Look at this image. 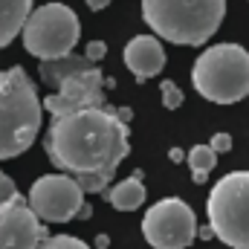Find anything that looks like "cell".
Here are the masks:
<instances>
[{
	"instance_id": "6da1fadb",
	"label": "cell",
	"mask_w": 249,
	"mask_h": 249,
	"mask_svg": "<svg viewBox=\"0 0 249 249\" xmlns=\"http://www.w3.org/2000/svg\"><path fill=\"white\" fill-rule=\"evenodd\" d=\"M130 151L127 124L113 107H87L55 116L47 130V157L70 177L107 174L113 177Z\"/></svg>"
},
{
	"instance_id": "7a4b0ae2",
	"label": "cell",
	"mask_w": 249,
	"mask_h": 249,
	"mask_svg": "<svg viewBox=\"0 0 249 249\" xmlns=\"http://www.w3.org/2000/svg\"><path fill=\"white\" fill-rule=\"evenodd\" d=\"M44 102L23 67L0 70V160H15L41 133Z\"/></svg>"
},
{
	"instance_id": "3957f363",
	"label": "cell",
	"mask_w": 249,
	"mask_h": 249,
	"mask_svg": "<svg viewBox=\"0 0 249 249\" xmlns=\"http://www.w3.org/2000/svg\"><path fill=\"white\" fill-rule=\"evenodd\" d=\"M226 18V0H142V20L177 47L206 44Z\"/></svg>"
},
{
	"instance_id": "277c9868",
	"label": "cell",
	"mask_w": 249,
	"mask_h": 249,
	"mask_svg": "<svg viewBox=\"0 0 249 249\" xmlns=\"http://www.w3.org/2000/svg\"><path fill=\"white\" fill-rule=\"evenodd\" d=\"M194 90L214 105H235L249 96V53L241 44L206 47L191 67Z\"/></svg>"
},
{
	"instance_id": "5b68a950",
	"label": "cell",
	"mask_w": 249,
	"mask_h": 249,
	"mask_svg": "<svg viewBox=\"0 0 249 249\" xmlns=\"http://www.w3.org/2000/svg\"><path fill=\"white\" fill-rule=\"evenodd\" d=\"M209 226L232 249H249V171L223 174L206 200Z\"/></svg>"
},
{
	"instance_id": "8992f818",
	"label": "cell",
	"mask_w": 249,
	"mask_h": 249,
	"mask_svg": "<svg viewBox=\"0 0 249 249\" xmlns=\"http://www.w3.org/2000/svg\"><path fill=\"white\" fill-rule=\"evenodd\" d=\"M78 35H81L78 15L67 3H44L32 9L20 32L26 53L35 55L38 61H58L70 55L72 47L78 44Z\"/></svg>"
},
{
	"instance_id": "52a82bcc",
	"label": "cell",
	"mask_w": 249,
	"mask_h": 249,
	"mask_svg": "<svg viewBox=\"0 0 249 249\" xmlns=\"http://www.w3.org/2000/svg\"><path fill=\"white\" fill-rule=\"evenodd\" d=\"M142 235L154 249H186L197 238L194 209L180 197L157 200L142 217Z\"/></svg>"
},
{
	"instance_id": "ba28073f",
	"label": "cell",
	"mask_w": 249,
	"mask_h": 249,
	"mask_svg": "<svg viewBox=\"0 0 249 249\" xmlns=\"http://www.w3.org/2000/svg\"><path fill=\"white\" fill-rule=\"evenodd\" d=\"M29 209L38 214V220L50 223H67L75 220L81 206H84V191L70 174H44L38 177L29 194H26Z\"/></svg>"
},
{
	"instance_id": "9c48e42d",
	"label": "cell",
	"mask_w": 249,
	"mask_h": 249,
	"mask_svg": "<svg viewBox=\"0 0 249 249\" xmlns=\"http://www.w3.org/2000/svg\"><path fill=\"white\" fill-rule=\"evenodd\" d=\"M113 78H105V72L93 64L87 70L72 72L70 78H64L58 84V90L53 96L44 99V110L55 116L64 113H75V110H87V107H110L107 105V87H113Z\"/></svg>"
},
{
	"instance_id": "30bf717a",
	"label": "cell",
	"mask_w": 249,
	"mask_h": 249,
	"mask_svg": "<svg viewBox=\"0 0 249 249\" xmlns=\"http://www.w3.org/2000/svg\"><path fill=\"white\" fill-rule=\"evenodd\" d=\"M47 238V226L20 194L0 203V249H38Z\"/></svg>"
},
{
	"instance_id": "8fae6325",
	"label": "cell",
	"mask_w": 249,
	"mask_h": 249,
	"mask_svg": "<svg viewBox=\"0 0 249 249\" xmlns=\"http://www.w3.org/2000/svg\"><path fill=\"white\" fill-rule=\"evenodd\" d=\"M124 67L136 75V81H148L162 72L165 67V50L157 35H136L124 44Z\"/></svg>"
},
{
	"instance_id": "7c38bea8",
	"label": "cell",
	"mask_w": 249,
	"mask_h": 249,
	"mask_svg": "<svg viewBox=\"0 0 249 249\" xmlns=\"http://www.w3.org/2000/svg\"><path fill=\"white\" fill-rule=\"evenodd\" d=\"M32 15V0H0V50L9 47L26 26Z\"/></svg>"
},
{
	"instance_id": "4fadbf2b",
	"label": "cell",
	"mask_w": 249,
	"mask_h": 249,
	"mask_svg": "<svg viewBox=\"0 0 249 249\" xmlns=\"http://www.w3.org/2000/svg\"><path fill=\"white\" fill-rule=\"evenodd\" d=\"M105 200L119 209V212H136L145 203V186H142V171H136L133 177H127L122 183L105 191Z\"/></svg>"
},
{
	"instance_id": "5bb4252c",
	"label": "cell",
	"mask_w": 249,
	"mask_h": 249,
	"mask_svg": "<svg viewBox=\"0 0 249 249\" xmlns=\"http://www.w3.org/2000/svg\"><path fill=\"white\" fill-rule=\"evenodd\" d=\"M87 67H93V64L87 61V55H84V53H81V55L70 53V55L58 58V61H41L38 75H41V81H44V84H50V87H55V90H58V84H61L64 78H70L72 72L87 70Z\"/></svg>"
},
{
	"instance_id": "9a60e30c",
	"label": "cell",
	"mask_w": 249,
	"mask_h": 249,
	"mask_svg": "<svg viewBox=\"0 0 249 249\" xmlns=\"http://www.w3.org/2000/svg\"><path fill=\"white\" fill-rule=\"evenodd\" d=\"M186 162L191 168V174H209L217 165V154L212 151V145H194L186 154Z\"/></svg>"
},
{
	"instance_id": "2e32d148",
	"label": "cell",
	"mask_w": 249,
	"mask_h": 249,
	"mask_svg": "<svg viewBox=\"0 0 249 249\" xmlns=\"http://www.w3.org/2000/svg\"><path fill=\"white\" fill-rule=\"evenodd\" d=\"M110 180H113V177H107V174H81V177H75V183L81 186V191H84V194L107 191V186H110Z\"/></svg>"
},
{
	"instance_id": "e0dca14e",
	"label": "cell",
	"mask_w": 249,
	"mask_h": 249,
	"mask_svg": "<svg viewBox=\"0 0 249 249\" xmlns=\"http://www.w3.org/2000/svg\"><path fill=\"white\" fill-rule=\"evenodd\" d=\"M38 249H90V247L81 238H75V235H53V238H47Z\"/></svg>"
},
{
	"instance_id": "ac0fdd59",
	"label": "cell",
	"mask_w": 249,
	"mask_h": 249,
	"mask_svg": "<svg viewBox=\"0 0 249 249\" xmlns=\"http://www.w3.org/2000/svg\"><path fill=\"white\" fill-rule=\"evenodd\" d=\"M160 96H162V105H165L168 110H177V107L186 102L183 90H180L174 81H162V84H160Z\"/></svg>"
},
{
	"instance_id": "d6986e66",
	"label": "cell",
	"mask_w": 249,
	"mask_h": 249,
	"mask_svg": "<svg viewBox=\"0 0 249 249\" xmlns=\"http://www.w3.org/2000/svg\"><path fill=\"white\" fill-rule=\"evenodd\" d=\"M84 55H87L90 64H99L105 55H107V44H105V41H90V44L84 47Z\"/></svg>"
},
{
	"instance_id": "ffe728a7",
	"label": "cell",
	"mask_w": 249,
	"mask_h": 249,
	"mask_svg": "<svg viewBox=\"0 0 249 249\" xmlns=\"http://www.w3.org/2000/svg\"><path fill=\"white\" fill-rule=\"evenodd\" d=\"M209 145H212L214 154H226V151H232V136L229 133H214Z\"/></svg>"
},
{
	"instance_id": "44dd1931",
	"label": "cell",
	"mask_w": 249,
	"mask_h": 249,
	"mask_svg": "<svg viewBox=\"0 0 249 249\" xmlns=\"http://www.w3.org/2000/svg\"><path fill=\"white\" fill-rule=\"evenodd\" d=\"M18 194V188L12 183V177H6L3 171H0V203H6V200H12Z\"/></svg>"
},
{
	"instance_id": "7402d4cb",
	"label": "cell",
	"mask_w": 249,
	"mask_h": 249,
	"mask_svg": "<svg viewBox=\"0 0 249 249\" xmlns=\"http://www.w3.org/2000/svg\"><path fill=\"white\" fill-rule=\"evenodd\" d=\"M168 160H171V162H183V160H186V154H183L180 148H171V151H168Z\"/></svg>"
},
{
	"instance_id": "603a6c76",
	"label": "cell",
	"mask_w": 249,
	"mask_h": 249,
	"mask_svg": "<svg viewBox=\"0 0 249 249\" xmlns=\"http://www.w3.org/2000/svg\"><path fill=\"white\" fill-rule=\"evenodd\" d=\"M84 3H87V6H90L93 12H102V9H105V6H107L110 0H84Z\"/></svg>"
},
{
	"instance_id": "cb8c5ba5",
	"label": "cell",
	"mask_w": 249,
	"mask_h": 249,
	"mask_svg": "<svg viewBox=\"0 0 249 249\" xmlns=\"http://www.w3.org/2000/svg\"><path fill=\"white\" fill-rule=\"evenodd\" d=\"M110 247V238H107V235H99V238H96V249H107Z\"/></svg>"
},
{
	"instance_id": "d4e9b609",
	"label": "cell",
	"mask_w": 249,
	"mask_h": 249,
	"mask_svg": "<svg viewBox=\"0 0 249 249\" xmlns=\"http://www.w3.org/2000/svg\"><path fill=\"white\" fill-rule=\"evenodd\" d=\"M197 235H200L203 241H209V238H214V232H212V226H203V229H197Z\"/></svg>"
},
{
	"instance_id": "484cf974",
	"label": "cell",
	"mask_w": 249,
	"mask_h": 249,
	"mask_svg": "<svg viewBox=\"0 0 249 249\" xmlns=\"http://www.w3.org/2000/svg\"><path fill=\"white\" fill-rule=\"evenodd\" d=\"M90 214H93V209H90V206H87V203H84V206H81V212H78V217H75V220H81V217H90Z\"/></svg>"
}]
</instances>
